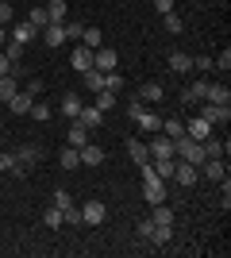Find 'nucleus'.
<instances>
[{
  "label": "nucleus",
  "instance_id": "49530a36",
  "mask_svg": "<svg viewBox=\"0 0 231 258\" xmlns=\"http://www.w3.org/2000/svg\"><path fill=\"white\" fill-rule=\"evenodd\" d=\"M54 205L62 208V212H66V208H73V197H69L66 189H58V193H54Z\"/></svg>",
  "mask_w": 231,
  "mask_h": 258
},
{
  "label": "nucleus",
  "instance_id": "6e6552de",
  "mask_svg": "<svg viewBox=\"0 0 231 258\" xmlns=\"http://www.w3.org/2000/svg\"><path fill=\"white\" fill-rule=\"evenodd\" d=\"M166 62H170L174 74H193V54H185V50H170V54H166Z\"/></svg>",
  "mask_w": 231,
  "mask_h": 258
},
{
  "label": "nucleus",
  "instance_id": "58836bf2",
  "mask_svg": "<svg viewBox=\"0 0 231 258\" xmlns=\"http://www.w3.org/2000/svg\"><path fill=\"white\" fill-rule=\"evenodd\" d=\"M212 70H220V74H227V70H231V50H227V46H223L220 58H212Z\"/></svg>",
  "mask_w": 231,
  "mask_h": 258
},
{
  "label": "nucleus",
  "instance_id": "a211bd4d",
  "mask_svg": "<svg viewBox=\"0 0 231 258\" xmlns=\"http://www.w3.org/2000/svg\"><path fill=\"white\" fill-rule=\"evenodd\" d=\"M20 93V77H12V74H4L0 77V104H8L12 97Z\"/></svg>",
  "mask_w": 231,
  "mask_h": 258
},
{
  "label": "nucleus",
  "instance_id": "bb28decb",
  "mask_svg": "<svg viewBox=\"0 0 231 258\" xmlns=\"http://www.w3.org/2000/svg\"><path fill=\"white\" fill-rule=\"evenodd\" d=\"M162 135H166V139H177V135H185V119H162Z\"/></svg>",
  "mask_w": 231,
  "mask_h": 258
},
{
  "label": "nucleus",
  "instance_id": "423d86ee",
  "mask_svg": "<svg viewBox=\"0 0 231 258\" xmlns=\"http://www.w3.org/2000/svg\"><path fill=\"white\" fill-rule=\"evenodd\" d=\"M150 158H174V139H166L162 131H154V139H150Z\"/></svg>",
  "mask_w": 231,
  "mask_h": 258
},
{
  "label": "nucleus",
  "instance_id": "dca6fc26",
  "mask_svg": "<svg viewBox=\"0 0 231 258\" xmlns=\"http://www.w3.org/2000/svg\"><path fill=\"white\" fill-rule=\"evenodd\" d=\"M162 93H166V89L158 85V81H146V85L139 89V93H135V97L143 100V104H158V100H162Z\"/></svg>",
  "mask_w": 231,
  "mask_h": 258
},
{
  "label": "nucleus",
  "instance_id": "4be33fe9",
  "mask_svg": "<svg viewBox=\"0 0 231 258\" xmlns=\"http://www.w3.org/2000/svg\"><path fill=\"white\" fill-rule=\"evenodd\" d=\"M58 108H62V112H66L69 119H77V112H81L85 104H81V97H77V93H66V97L58 100Z\"/></svg>",
  "mask_w": 231,
  "mask_h": 258
},
{
  "label": "nucleus",
  "instance_id": "a878e982",
  "mask_svg": "<svg viewBox=\"0 0 231 258\" xmlns=\"http://www.w3.org/2000/svg\"><path fill=\"white\" fill-rule=\"evenodd\" d=\"M127 154H131V162H135V166L150 158V151H146V143H139V139H127Z\"/></svg>",
  "mask_w": 231,
  "mask_h": 258
},
{
  "label": "nucleus",
  "instance_id": "473e14b6",
  "mask_svg": "<svg viewBox=\"0 0 231 258\" xmlns=\"http://www.w3.org/2000/svg\"><path fill=\"white\" fill-rule=\"evenodd\" d=\"M27 20H31V23H35V27H39V31H43L46 23H50V12H46V8H43V4H35V8H31V16H27Z\"/></svg>",
  "mask_w": 231,
  "mask_h": 258
},
{
  "label": "nucleus",
  "instance_id": "c85d7f7f",
  "mask_svg": "<svg viewBox=\"0 0 231 258\" xmlns=\"http://www.w3.org/2000/svg\"><path fill=\"white\" fill-rule=\"evenodd\" d=\"M0 50H4V58H8V62H20V58H23V50H27V46H23V43H16V39H8V43L0 46Z\"/></svg>",
  "mask_w": 231,
  "mask_h": 258
},
{
  "label": "nucleus",
  "instance_id": "c03bdc74",
  "mask_svg": "<svg viewBox=\"0 0 231 258\" xmlns=\"http://www.w3.org/2000/svg\"><path fill=\"white\" fill-rule=\"evenodd\" d=\"M193 70H197V74H208V70H212V58H208V54H197V58H193Z\"/></svg>",
  "mask_w": 231,
  "mask_h": 258
},
{
  "label": "nucleus",
  "instance_id": "39448f33",
  "mask_svg": "<svg viewBox=\"0 0 231 258\" xmlns=\"http://www.w3.org/2000/svg\"><path fill=\"white\" fill-rule=\"evenodd\" d=\"M197 177H200L197 166H189V162H177V166H174V177H170V181L185 185V189H193V185H197Z\"/></svg>",
  "mask_w": 231,
  "mask_h": 258
},
{
  "label": "nucleus",
  "instance_id": "0eeeda50",
  "mask_svg": "<svg viewBox=\"0 0 231 258\" xmlns=\"http://www.w3.org/2000/svg\"><path fill=\"white\" fill-rule=\"evenodd\" d=\"M69 66H73L77 74H85V70H93V50H89L85 43H77L73 54H69Z\"/></svg>",
  "mask_w": 231,
  "mask_h": 258
},
{
  "label": "nucleus",
  "instance_id": "72a5a7b5",
  "mask_svg": "<svg viewBox=\"0 0 231 258\" xmlns=\"http://www.w3.org/2000/svg\"><path fill=\"white\" fill-rule=\"evenodd\" d=\"M200 147H204V158H223V143H216L208 135V139H200Z\"/></svg>",
  "mask_w": 231,
  "mask_h": 258
},
{
  "label": "nucleus",
  "instance_id": "5fc2aeb1",
  "mask_svg": "<svg viewBox=\"0 0 231 258\" xmlns=\"http://www.w3.org/2000/svg\"><path fill=\"white\" fill-rule=\"evenodd\" d=\"M0 108H4V104H0Z\"/></svg>",
  "mask_w": 231,
  "mask_h": 258
},
{
  "label": "nucleus",
  "instance_id": "4c0bfd02",
  "mask_svg": "<svg viewBox=\"0 0 231 258\" xmlns=\"http://www.w3.org/2000/svg\"><path fill=\"white\" fill-rule=\"evenodd\" d=\"M81 43H85L89 50H97V46H100V31H97V27H85V35H81Z\"/></svg>",
  "mask_w": 231,
  "mask_h": 258
},
{
  "label": "nucleus",
  "instance_id": "20e7f679",
  "mask_svg": "<svg viewBox=\"0 0 231 258\" xmlns=\"http://www.w3.org/2000/svg\"><path fill=\"white\" fill-rule=\"evenodd\" d=\"M35 35H39V27H35L31 20H20V23H12V27H8V39H16V43H23V46L31 43Z\"/></svg>",
  "mask_w": 231,
  "mask_h": 258
},
{
  "label": "nucleus",
  "instance_id": "4468645a",
  "mask_svg": "<svg viewBox=\"0 0 231 258\" xmlns=\"http://www.w3.org/2000/svg\"><path fill=\"white\" fill-rule=\"evenodd\" d=\"M200 173H204L208 181H220V177H227V170H223V158H204V162H200Z\"/></svg>",
  "mask_w": 231,
  "mask_h": 258
},
{
  "label": "nucleus",
  "instance_id": "1a4fd4ad",
  "mask_svg": "<svg viewBox=\"0 0 231 258\" xmlns=\"http://www.w3.org/2000/svg\"><path fill=\"white\" fill-rule=\"evenodd\" d=\"M204 93H208V81H204V77H197L193 85L181 89V100H185V104H200V100H204Z\"/></svg>",
  "mask_w": 231,
  "mask_h": 258
},
{
  "label": "nucleus",
  "instance_id": "c9c22d12",
  "mask_svg": "<svg viewBox=\"0 0 231 258\" xmlns=\"http://www.w3.org/2000/svg\"><path fill=\"white\" fill-rule=\"evenodd\" d=\"M97 108H100V112H112V108H116V93L100 89V93H97Z\"/></svg>",
  "mask_w": 231,
  "mask_h": 258
},
{
  "label": "nucleus",
  "instance_id": "9b49d317",
  "mask_svg": "<svg viewBox=\"0 0 231 258\" xmlns=\"http://www.w3.org/2000/svg\"><path fill=\"white\" fill-rule=\"evenodd\" d=\"M185 135L200 143V139H208V135H212V123H208V119H200V116H193V119L185 123Z\"/></svg>",
  "mask_w": 231,
  "mask_h": 258
},
{
  "label": "nucleus",
  "instance_id": "7c9ffc66",
  "mask_svg": "<svg viewBox=\"0 0 231 258\" xmlns=\"http://www.w3.org/2000/svg\"><path fill=\"white\" fill-rule=\"evenodd\" d=\"M43 224L54 231V227H62V208L58 205H50V208H43Z\"/></svg>",
  "mask_w": 231,
  "mask_h": 258
},
{
  "label": "nucleus",
  "instance_id": "6ab92c4d",
  "mask_svg": "<svg viewBox=\"0 0 231 258\" xmlns=\"http://www.w3.org/2000/svg\"><path fill=\"white\" fill-rule=\"evenodd\" d=\"M85 143H89V127H81L77 119H69V143L66 147H77V151H81Z\"/></svg>",
  "mask_w": 231,
  "mask_h": 258
},
{
  "label": "nucleus",
  "instance_id": "f257e3e1",
  "mask_svg": "<svg viewBox=\"0 0 231 258\" xmlns=\"http://www.w3.org/2000/svg\"><path fill=\"white\" fill-rule=\"evenodd\" d=\"M104 220H108V205H104V201H85V205H81V224L100 227Z\"/></svg>",
  "mask_w": 231,
  "mask_h": 258
},
{
  "label": "nucleus",
  "instance_id": "864d4df0",
  "mask_svg": "<svg viewBox=\"0 0 231 258\" xmlns=\"http://www.w3.org/2000/svg\"><path fill=\"white\" fill-rule=\"evenodd\" d=\"M0 143H4V131H0Z\"/></svg>",
  "mask_w": 231,
  "mask_h": 258
},
{
  "label": "nucleus",
  "instance_id": "de8ad7c7",
  "mask_svg": "<svg viewBox=\"0 0 231 258\" xmlns=\"http://www.w3.org/2000/svg\"><path fill=\"white\" fill-rule=\"evenodd\" d=\"M174 4H177V0H154V12L166 16V12H174Z\"/></svg>",
  "mask_w": 231,
  "mask_h": 258
},
{
  "label": "nucleus",
  "instance_id": "7ed1b4c3",
  "mask_svg": "<svg viewBox=\"0 0 231 258\" xmlns=\"http://www.w3.org/2000/svg\"><path fill=\"white\" fill-rule=\"evenodd\" d=\"M200 119H208V123H227L231 104H208V100H200Z\"/></svg>",
  "mask_w": 231,
  "mask_h": 258
},
{
  "label": "nucleus",
  "instance_id": "f8f14e48",
  "mask_svg": "<svg viewBox=\"0 0 231 258\" xmlns=\"http://www.w3.org/2000/svg\"><path fill=\"white\" fill-rule=\"evenodd\" d=\"M77 154H81V166H100V162H104V147H100V143H85Z\"/></svg>",
  "mask_w": 231,
  "mask_h": 258
},
{
  "label": "nucleus",
  "instance_id": "09e8293b",
  "mask_svg": "<svg viewBox=\"0 0 231 258\" xmlns=\"http://www.w3.org/2000/svg\"><path fill=\"white\" fill-rule=\"evenodd\" d=\"M23 93H31V97L39 100V93H43V81H39V77H35V81H27V89H23Z\"/></svg>",
  "mask_w": 231,
  "mask_h": 258
},
{
  "label": "nucleus",
  "instance_id": "a19ab883",
  "mask_svg": "<svg viewBox=\"0 0 231 258\" xmlns=\"http://www.w3.org/2000/svg\"><path fill=\"white\" fill-rule=\"evenodd\" d=\"M135 231H139V239L146 243V239H150V231H154V220H150V216H143V220L135 224Z\"/></svg>",
  "mask_w": 231,
  "mask_h": 258
},
{
  "label": "nucleus",
  "instance_id": "a18cd8bd",
  "mask_svg": "<svg viewBox=\"0 0 231 258\" xmlns=\"http://www.w3.org/2000/svg\"><path fill=\"white\" fill-rule=\"evenodd\" d=\"M0 27H12V0H0Z\"/></svg>",
  "mask_w": 231,
  "mask_h": 258
},
{
  "label": "nucleus",
  "instance_id": "f03ea898",
  "mask_svg": "<svg viewBox=\"0 0 231 258\" xmlns=\"http://www.w3.org/2000/svg\"><path fill=\"white\" fill-rule=\"evenodd\" d=\"M120 66V54L112 50V46H97L93 50V70H100V74H112Z\"/></svg>",
  "mask_w": 231,
  "mask_h": 258
},
{
  "label": "nucleus",
  "instance_id": "37998d69",
  "mask_svg": "<svg viewBox=\"0 0 231 258\" xmlns=\"http://www.w3.org/2000/svg\"><path fill=\"white\" fill-rule=\"evenodd\" d=\"M62 224H69V227H77V224H81V208H66V212H62Z\"/></svg>",
  "mask_w": 231,
  "mask_h": 258
},
{
  "label": "nucleus",
  "instance_id": "b1692460",
  "mask_svg": "<svg viewBox=\"0 0 231 258\" xmlns=\"http://www.w3.org/2000/svg\"><path fill=\"white\" fill-rule=\"evenodd\" d=\"M150 166H154V173H158L162 181H170V177H174V166H177V158H150Z\"/></svg>",
  "mask_w": 231,
  "mask_h": 258
},
{
  "label": "nucleus",
  "instance_id": "aec40b11",
  "mask_svg": "<svg viewBox=\"0 0 231 258\" xmlns=\"http://www.w3.org/2000/svg\"><path fill=\"white\" fill-rule=\"evenodd\" d=\"M81 85H85V93H100V89H104V74H100V70H85V74H81Z\"/></svg>",
  "mask_w": 231,
  "mask_h": 258
},
{
  "label": "nucleus",
  "instance_id": "8fccbe9b",
  "mask_svg": "<svg viewBox=\"0 0 231 258\" xmlns=\"http://www.w3.org/2000/svg\"><path fill=\"white\" fill-rule=\"evenodd\" d=\"M0 170H16V154H0Z\"/></svg>",
  "mask_w": 231,
  "mask_h": 258
},
{
  "label": "nucleus",
  "instance_id": "f3484780",
  "mask_svg": "<svg viewBox=\"0 0 231 258\" xmlns=\"http://www.w3.org/2000/svg\"><path fill=\"white\" fill-rule=\"evenodd\" d=\"M31 104H35V97H31V93H23V89L8 100V108L16 112V116H27V112H31Z\"/></svg>",
  "mask_w": 231,
  "mask_h": 258
},
{
  "label": "nucleus",
  "instance_id": "c756f323",
  "mask_svg": "<svg viewBox=\"0 0 231 258\" xmlns=\"http://www.w3.org/2000/svg\"><path fill=\"white\" fill-rule=\"evenodd\" d=\"M135 123H139V127H143V131H150V135H154V131H162V119L154 116V112H143V116L135 119Z\"/></svg>",
  "mask_w": 231,
  "mask_h": 258
},
{
  "label": "nucleus",
  "instance_id": "ea45409f",
  "mask_svg": "<svg viewBox=\"0 0 231 258\" xmlns=\"http://www.w3.org/2000/svg\"><path fill=\"white\" fill-rule=\"evenodd\" d=\"M81 35H85V23L66 20V39H77V43H81Z\"/></svg>",
  "mask_w": 231,
  "mask_h": 258
},
{
  "label": "nucleus",
  "instance_id": "2f4dec72",
  "mask_svg": "<svg viewBox=\"0 0 231 258\" xmlns=\"http://www.w3.org/2000/svg\"><path fill=\"white\" fill-rule=\"evenodd\" d=\"M150 220H154V224H174V208H170V205H154Z\"/></svg>",
  "mask_w": 231,
  "mask_h": 258
},
{
  "label": "nucleus",
  "instance_id": "603ef678",
  "mask_svg": "<svg viewBox=\"0 0 231 258\" xmlns=\"http://www.w3.org/2000/svg\"><path fill=\"white\" fill-rule=\"evenodd\" d=\"M8 43V27H0V46Z\"/></svg>",
  "mask_w": 231,
  "mask_h": 258
},
{
  "label": "nucleus",
  "instance_id": "9d476101",
  "mask_svg": "<svg viewBox=\"0 0 231 258\" xmlns=\"http://www.w3.org/2000/svg\"><path fill=\"white\" fill-rule=\"evenodd\" d=\"M39 35H43L46 46H62V43H66V23H46Z\"/></svg>",
  "mask_w": 231,
  "mask_h": 258
},
{
  "label": "nucleus",
  "instance_id": "5701e85b",
  "mask_svg": "<svg viewBox=\"0 0 231 258\" xmlns=\"http://www.w3.org/2000/svg\"><path fill=\"white\" fill-rule=\"evenodd\" d=\"M43 8L50 12V23H66V12H69V4H66V0H46Z\"/></svg>",
  "mask_w": 231,
  "mask_h": 258
},
{
  "label": "nucleus",
  "instance_id": "ddd939ff",
  "mask_svg": "<svg viewBox=\"0 0 231 258\" xmlns=\"http://www.w3.org/2000/svg\"><path fill=\"white\" fill-rule=\"evenodd\" d=\"M35 162H39V151H35L31 143H27V147H20V151H16V173H23V170H31Z\"/></svg>",
  "mask_w": 231,
  "mask_h": 258
},
{
  "label": "nucleus",
  "instance_id": "393cba45",
  "mask_svg": "<svg viewBox=\"0 0 231 258\" xmlns=\"http://www.w3.org/2000/svg\"><path fill=\"white\" fill-rule=\"evenodd\" d=\"M58 166H62V170H77V166H81V154H77V147H66V151L58 154Z\"/></svg>",
  "mask_w": 231,
  "mask_h": 258
},
{
  "label": "nucleus",
  "instance_id": "412c9836",
  "mask_svg": "<svg viewBox=\"0 0 231 258\" xmlns=\"http://www.w3.org/2000/svg\"><path fill=\"white\" fill-rule=\"evenodd\" d=\"M204 100H208V104H231V89L227 85H208Z\"/></svg>",
  "mask_w": 231,
  "mask_h": 258
},
{
  "label": "nucleus",
  "instance_id": "e433bc0d",
  "mask_svg": "<svg viewBox=\"0 0 231 258\" xmlns=\"http://www.w3.org/2000/svg\"><path fill=\"white\" fill-rule=\"evenodd\" d=\"M104 89H108V93H120V89H123V77H120V70L104 74Z\"/></svg>",
  "mask_w": 231,
  "mask_h": 258
},
{
  "label": "nucleus",
  "instance_id": "2eb2a0df",
  "mask_svg": "<svg viewBox=\"0 0 231 258\" xmlns=\"http://www.w3.org/2000/svg\"><path fill=\"white\" fill-rule=\"evenodd\" d=\"M100 119H104V112H100L97 104H93V108H81V112H77V123H81V127H89V131L100 127Z\"/></svg>",
  "mask_w": 231,
  "mask_h": 258
},
{
  "label": "nucleus",
  "instance_id": "3c124183",
  "mask_svg": "<svg viewBox=\"0 0 231 258\" xmlns=\"http://www.w3.org/2000/svg\"><path fill=\"white\" fill-rule=\"evenodd\" d=\"M12 66H16V62H8V58H4V50H0V77L12 74Z\"/></svg>",
  "mask_w": 231,
  "mask_h": 258
},
{
  "label": "nucleus",
  "instance_id": "f704fd0d",
  "mask_svg": "<svg viewBox=\"0 0 231 258\" xmlns=\"http://www.w3.org/2000/svg\"><path fill=\"white\" fill-rule=\"evenodd\" d=\"M50 112H54V108H50V104H43V100H35V104H31L35 123H46V119H50Z\"/></svg>",
  "mask_w": 231,
  "mask_h": 258
},
{
  "label": "nucleus",
  "instance_id": "79ce46f5",
  "mask_svg": "<svg viewBox=\"0 0 231 258\" xmlns=\"http://www.w3.org/2000/svg\"><path fill=\"white\" fill-rule=\"evenodd\" d=\"M143 112H146V104H143L139 97H131V100H127V116H131V119H139Z\"/></svg>",
  "mask_w": 231,
  "mask_h": 258
},
{
  "label": "nucleus",
  "instance_id": "cd10ccee",
  "mask_svg": "<svg viewBox=\"0 0 231 258\" xmlns=\"http://www.w3.org/2000/svg\"><path fill=\"white\" fill-rule=\"evenodd\" d=\"M162 27H166L170 35H181V31H185V23H181V16H177V12H166V16H162Z\"/></svg>",
  "mask_w": 231,
  "mask_h": 258
}]
</instances>
